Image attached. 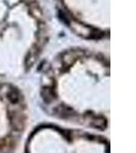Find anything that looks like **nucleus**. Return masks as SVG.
Wrapping results in <instances>:
<instances>
[{
  "instance_id": "f257e3e1",
  "label": "nucleus",
  "mask_w": 136,
  "mask_h": 153,
  "mask_svg": "<svg viewBox=\"0 0 136 153\" xmlns=\"http://www.w3.org/2000/svg\"><path fill=\"white\" fill-rule=\"evenodd\" d=\"M8 98L9 100L11 101V102H16V101L19 100V93L16 90H14V89H12V90L9 92L8 94Z\"/></svg>"
},
{
  "instance_id": "f03ea898",
  "label": "nucleus",
  "mask_w": 136,
  "mask_h": 153,
  "mask_svg": "<svg viewBox=\"0 0 136 153\" xmlns=\"http://www.w3.org/2000/svg\"><path fill=\"white\" fill-rule=\"evenodd\" d=\"M105 120L103 118H98V120H94V124H93V127L97 128V129H103L105 127Z\"/></svg>"
}]
</instances>
